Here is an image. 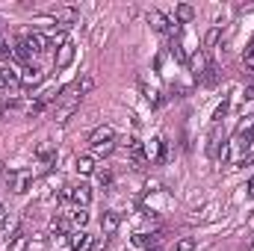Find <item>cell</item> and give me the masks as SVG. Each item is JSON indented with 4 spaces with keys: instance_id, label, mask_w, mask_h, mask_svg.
<instances>
[{
    "instance_id": "28",
    "label": "cell",
    "mask_w": 254,
    "mask_h": 251,
    "mask_svg": "<svg viewBox=\"0 0 254 251\" xmlns=\"http://www.w3.org/2000/svg\"><path fill=\"white\" fill-rule=\"evenodd\" d=\"M0 60H12V48L0 39Z\"/></svg>"
},
{
    "instance_id": "13",
    "label": "cell",
    "mask_w": 254,
    "mask_h": 251,
    "mask_svg": "<svg viewBox=\"0 0 254 251\" xmlns=\"http://www.w3.org/2000/svg\"><path fill=\"white\" fill-rule=\"evenodd\" d=\"M101 231H104L107 237H113V234L119 231V213H116V210H107V213L101 216Z\"/></svg>"
},
{
    "instance_id": "27",
    "label": "cell",
    "mask_w": 254,
    "mask_h": 251,
    "mask_svg": "<svg viewBox=\"0 0 254 251\" xmlns=\"http://www.w3.org/2000/svg\"><path fill=\"white\" fill-rule=\"evenodd\" d=\"M175 251H195V240H192V237H181V240L175 243Z\"/></svg>"
},
{
    "instance_id": "23",
    "label": "cell",
    "mask_w": 254,
    "mask_h": 251,
    "mask_svg": "<svg viewBox=\"0 0 254 251\" xmlns=\"http://www.w3.org/2000/svg\"><path fill=\"white\" fill-rule=\"evenodd\" d=\"M45 107H48V104H45L42 98H39V101H30V104H27V116H30V119H39V116L45 113Z\"/></svg>"
},
{
    "instance_id": "32",
    "label": "cell",
    "mask_w": 254,
    "mask_h": 251,
    "mask_svg": "<svg viewBox=\"0 0 254 251\" xmlns=\"http://www.w3.org/2000/svg\"><path fill=\"white\" fill-rule=\"evenodd\" d=\"M246 54H254V39L249 42V51H246Z\"/></svg>"
},
{
    "instance_id": "14",
    "label": "cell",
    "mask_w": 254,
    "mask_h": 251,
    "mask_svg": "<svg viewBox=\"0 0 254 251\" xmlns=\"http://www.w3.org/2000/svg\"><path fill=\"white\" fill-rule=\"evenodd\" d=\"M36 157H39V160L51 169V166L57 163V148H54L51 142H42V145H39V151H36Z\"/></svg>"
},
{
    "instance_id": "31",
    "label": "cell",
    "mask_w": 254,
    "mask_h": 251,
    "mask_svg": "<svg viewBox=\"0 0 254 251\" xmlns=\"http://www.w3.org/2000/svg\"><path fill=\"white\" fill-rule=\"evenodd\" d=\"M246 189H249V195H252V198H254V178H252V181H249V187H246Z\"/></svg>"
},
{
    "instance_id": "8",
    "label": "cell",
    "mask_w": 254,
    "mask_h": 251,
    "mask_svg": "<svg viewBox=\"0 0 254 251\" xmlns=\"http://www.w3.org/2000/svg\"><path fill=\"white\" fill-rule=\"evenodd\" d=\"M42 80H45V71L36 68V65H27V68L21 71V86H24V89H33V86H39Z\"/></svg>"
},
{
    "instance_id": "22",
    "label": "cell",
    "mask_w": 254,
    "mask_h": 251,
    "mask_svg": "<svg viewBox=\"0 0 254 251\" xmlns=\"http://www.w3.org/2000/svg\"><path fill=\"white\" fill-rule=\"evenodd\" d=\"M219 36H222V27L219 24H213L210 30H207V36H204V48L210 51V48H216L219 45Z\"/></svg>"
},
{
    "instance_id": "29",
    "label": "cell",
    "mask_w": 254,
    "mask_h": 251,
    "mask_svg": "<svg viewBox=\"0 0 254 251\" xmlns=\"http://www.w3.org/2000/svg\"><path fill=\"white\" fill-rule=\"evenodd\" d=\"M246 98H249V101H254V80L246 86Z\"/></svg>"
},
{
    "instance_id": "21",
    "label": "cell",
    "mask_w": 254,
    "mask_h": 251,
    "mask_svg": "<svg viewBox=\"0 0 254 251\" xmlns=\"http://www.w3.org/2000/svg\"><path fill=\"white\" fill-rule=\"evenodd\" d=\"M92 89H95V77H92V74H83V77L74 83V92H77L80 98H83V95H89Z\"/></svg>"
},
{
    "instance_id": "1",
    "label": "cell",
    "mask_w": 254,
    "mask_h": 251,
    "mask_svg": "<svg viewBox=\"0 0 254 251\" xmlns=\"http://www.w3.org/2000/svg\"><path fill=\"white\" fill-rule=\"evenodd\" d=\"M89 148H92V157H110L116 151V130L110 125L98 127L92 136H89Z\"/></svg>"
},
{
    "instance_id": "17",
    "label": "cell",
    "mask_w": 254,
    "mask_h": 251,
    "mask_svg": "<svg viewBox=\"0 0 254 251\" xmlns=\"http://www.w3.org/2000/svg\"><path fill=\"white\" fill-rule=\"evenodd\" d=\"M54 18H57V24H63V27H71V24L80 18V12H77L74 6H65V9H60V12L54 15Z\"/></svg>"
},
{
    "instance_id": "10",
    "label": "cell",
    "mask_w": 254,
    "mask_h": 251,
    "mask_svg": "<svg viewBox=\"0 0 254 251\" xmlns=\"http://www.w3.org/2000/svg\"><path fill=\"white\" fill-rule=\"evenodd\" d=\"M74 169H77V175H95V172H98V163H95L92 154H80V157L74 160Z\"/></svg>"
},
{
    "instance_id": "4",
    "label": "cell",
    "mask_w": 254,
    "mask_h": 251,
    "mask_svg": "<svg viewBox=\"0 0 254 251\" xmlns=\"http://www.w3.org/2000/svg\"><path fill=\"white\" fill-rule=\"evenodd\" d=\"M148 21H151V27H154L160 36H166V39H175V36H178V24H175V21H169L163 12L151 9V12H148Z\"/></svg>"
},
{
    "instance_id": "6",
    "label": "cell",
    "mask_w": 254,
    "mask_h": 251,
    "mask_svg": "<svg viewBox=\"0 0 254 251\" xmlns=\"http://www.w3.org/2000/svg\"><path fill=\"white\" fill-rule=\"evenodd\" d=\"M33 187V172L30 169H18V172H12V192H18V195H24L27 189Z\"/></svg>"
},
{
    "instance_id": "30",
    "label": "cell",
    "mask_w": 254,
    "mask_h": 251,
    "mask_svg": "<svg viewBox=\"0 0 254 251\" xmlns=\"http://www.w3.org/2000/svg\"><path fill=\"white\" fill-rule=\"evenodd\" d=\"M0 89H9V83H6V77H3V71H0Z\"/></svg>"
},
{
    "instance_id": "24",
    "label": "cell",
    "mask_w": 254,
    "mask_h": 251,
    "mask_svg": "<svg viewBox=\"0 0 254 251\" xmlns=\"http://www.w3.org/2000/svg\"><path fill=\"white\" fill-rule=\"evenodd\" d=\"M237 133H240V136H254V116L243 119V122H240V127H237Z\"/></svg>"
},
{
    "instance_id": "16",
    "label": "cell",
    "mask_w": 254,
    "mask_h": 251,
    "mask_svg": "<svg viewBox=\"0 0 254 251\" xmlns=\"http://www.w3.org/2000/svg\"><path fill=\"white\" fill-rule=\"evenodd\" d=\"M68 219H71L74 231H83V228H86V222H89V213H86V207H74V210L68 213Z\"/></svg>"
},
{
    "instance_id": "33",
    "label": "cell",
    "mask_w": 254,
    "mask_h": 251,
    "mask_svg": "<svg viewBox=\"0 0 254 251\" xmlns=\"http://www.w3.org/2000/svg\"><path fill=\"white\" fill-rule=\"evenodd\" d=\"M0 216H3V207H0Z\"/></svg>"
},
{
    "instance_id": "12",
    "label": "cell",
    "mask_w": 254,
    "mask_h": 251,
    "mask_svg": "<svg viewBox=\"0 0 254 251\" xmlns=\"http://www.w3.org/2000/svg\"><path fill=\"white\" fill-rule=\"evenodd\" d=\"M145 154H148V160L151 163H163V157H166V142L157 136V139H151V145L145 148Z\"/></svg>"
},
{
    "instance_id": "15",
    "label": "cell",
    "mask_w": 254,
    "mask_h": 251,
    "mask_svg": "<svg viewBox=\"0 0 254 251\" xmlns=\"http://www.w3.org/2000/svg\"><path fill=\"white\" fill-rule=\"evenodd\" d=\"M71 228H74V225H71V219H68V216H54V219H51V231H54V234H57V237H68V234H71Z\"/></svg>"
},
{
    "instance_id": "20",
    "label": "cell",
    "mask_w": 254,
    "mask_h": 251,
    "mask_svg": "<svg viewBox=\"0 0 254 251\" xmlns=\"http://www.w3.org/2000/svg\"><path fill=\"white\" fill-rule=\"evenodd\" d=\"M207 65H210V63H207V60H204L201 54H192V60H190V71L195 74V80H201V77H204Z\"/></svg>"
},
{
    "instance_id": "18",
    "label": "cell",
    "mask_w": 254,
    "mask_h": 251,
    "mask_svg": "<svg viewBox=\"0 0 254 251\" xmlns=\"http://www.w3.org/2000/svg\"><path fill=\"white\" fill-rule=\"evenodd\" d=\"M30 246V237L24 234V231H15L12 237H9V246H6V251H24Z\"/></svg>"
},
{
    "instance_id": "19",
    "label": "cell",
    "mask_w": 254,
    "mask_h": 251,
    "mask_svg": "<svg viewBox=\"0 0 254 251\" xmlns=\"http://www.w3.org/2000/svg\"><path fill=\"white\" fill-rule=\"evenodd\" d=\"M192 18H195V9H192L190 3H181V6L175 9V18H172V21H175V24H190Z\"/></svg>"
},
{
    "instance_id": "7",
    "label": "cell",
    "mask_w": 254,
    "mask_h": 251,
    "mask_svg": "<svg viewBox=\"0 0 254 251\" xmlns=\"http://www.w3.org/2000/svg\"><path fill=\"white\" fill-rule=\"evenodd\" d=\"M68 246H71V251H92L95 240H92L86 231H71V234H68Z\"/></svg>"
},
{
    "instance_id": "9",
    "label": "cell",
    "mask_w": 254,
    "mask_h": 251,
    "mask_svg": "<svg viewBox=\"0 0 254 251\" xmlns=\"http://www.w3.org/2000/svg\"><path fill=\"white\" fill-rule=\"evenodd\" d=\"M24 42H27V48L33 51V57L42 54V51H48V45H51V39L42 36V33H30V36H24Z\"/></svg>"
},
{
    "instance_id": "25",
    "label": "cell",
    "mask_w": 254,
    "mask_h": 251,
    "mask_svg": "<svg viewBox=\"0 0 254 251\" xmlns=\"http://www.w3.org/2000/svg\"><path fill=\"white\" fill-rule=\"evenodd\" d=\"M139 89L145 92V98H148V104H151V107H157V104H160V92H157V89H148L142 80H139Z\"/></svg>"
},
{
    "instance_id": "11",
    "label": "cell",
    "mask_w": 254,
    "mask_h": 251,
    "mask_svg": "<svg viewBox=\"0 0 254 251\" xmlns=\"http://www.w3.org/2000/svg\"><path fill=\"white\" fill-rule=\"evenodd\" d=\"M71 60H74V42L68 39L63 48L57 51V57H54V65H57V68H68V65H71Z\"/></svg>"
},
{
    "instance_id": "5",
    "label": "cell",
    "mask_w": 254,
    "mask_h": 251,
    "mask_svg": "<svg viewBox=\"0 0 254 251\" xmlns=\"http://www.w3.org/2000/svg\"><path fill=\"white\" fill-rule=\"evenodd\" d=\"M127 154H130V166H133V169H145V166H148L145 145H142L136 136H130V139H127Z\"/></svg>"
},
{
    "instance_id": "3",
    "label": "cell",
    "mask_w": 254,
    "mask_h": 251,
    "mask_svg": "<svg viewBox=\"0 0 254 251\" xmlns=\"http://www.w3.org/2000/svg\"><path fill=\"white\" fill-rule=\"evenodd\" d=\"M60 198H63V201H74V207H86V204L92 201V189L86 187L83 181H80V184H68V187L60 192Z\"/></svg>"
},
{
    "instance_id": "26",
    "label": "cell",
    "mask_w": 254,
    "mask_h": 251,
    "mask_svg": "<svg viewBox=\"0 0 254 251\" xmlns=\"http://www.w3.org/2000/svg\"><path fill=\"white\" fill-rule=\"evenodd\" d=\"M95 178H98L101 189H110V187H113V175H110L107 169H98V172H95Z\"/></svg>"
},
{
    "instance_id": "2",
    "label": "cell",
    "mask_w": 254,
    "mask_h": 251,
    "mask_svg": "<svg viewBox=\"0 0 254 251\" xmlns=\"http://www.w3.org/2000/svg\"><path fill=\"white\" fill-rule=\"evenodd\" d=\"M249 154H252V136H240V133H237V136L225 145L222 160H228V163H243Z\"/></svg>"
}]
</instances>
